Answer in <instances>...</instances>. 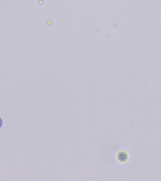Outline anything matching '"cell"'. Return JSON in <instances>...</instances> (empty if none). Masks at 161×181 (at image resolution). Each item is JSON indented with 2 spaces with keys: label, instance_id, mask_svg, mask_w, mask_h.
<instances>
[{
  "label": "cell",
  "instance_id": "1",
  "mask_svg": "<svg viewBox=\"0 0 161 181\" xmlns=\"http://www.w3.org/2000/svg\"><path fill=\"white\" fill-rule=\"evenodd\" d=\"M1 120H0V126H1Z\"/></svg>",
  "mask_w": 161,
  "mask_h": 181
}]
</instances>
